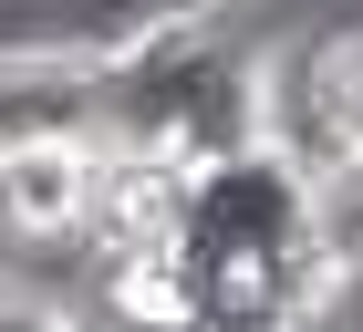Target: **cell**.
I'll list each match as a JSON object with an SVG mask.
<instances>
[{"mask_svg": "<svg viewBox=\"0 0 363 332\" xmlns=\"http://www.w3.org/2000/svg\"><path fill=\"white\" fill-rule=\"evenodd\" d=\"M104 62V135L156 145L177 166H208L228 145H259V31L228 0H156L94 42Z\"/></svg>", "mask_w": 363, "mask_h": 332, "instance_id": "cell-1", "label": "cell"}, {"mask_svg": "<svg viewBox=\"0 0 363 332\" xmlns=\"http://www.w3.org/2000/svg\"><path fill=\"white\" fill-rule=\"evenodd\" d=\"M94 135H104L94 42H52V31L0 42V145H94Z\"/></svg>", "mask_w": 363, "mask_h": 332, "instance_id": "cell-2", "label": "cell"}, {"mask_svg": "<svg viewBox=\"0 0 363 332\" xmlns=\"http://www.w3.org/2000/svg\"><path fill=\"white\" fill-rule=\"evenodd\" d=\"M94 197V145H0V239L11 249H73Z\"/></svg>", "mask_w": 363, "mask_h": 332, "instance_id": "cell-3", "label": "cell"}, {"mask_svg": "<svg viewBox=\"0 0 363 332\" xmlns=\"http://www.w3.org/2000/svg\"><path fill=\"white\" fill-rule=\"evenodd\" d=\"M301 208H311V249L333 270H363V156L353 145L322 156V166H301Z\"/></svg>", "mask_w": 363, "mask_h": 332, "instance_id": "cell-4", "label": "cell"}, {"mask_svg": "<svg viewBox=\"0 0 363 332\" xmlns=\"http://www.w3.org/2000/svg\"><path fill=\"white\" fill-rule=\"evenodd\" d=\"M311 73H322L333 145H353V156H363V21H353V31H311Z\"/></svg>", "mask_w": 363, "mask_h": 332, "instance_id": "cell-5", "label": "cell"}, {"mask_svg": "<svg viewBox=\"0 0 363 332\" xmlns=\"http://www.w3.org/2000/svg\"><path fill=\"white\" fill-rule=\"evenodd\" d=\"M52 301H62V332H156L125 291H104L94 270H73V291H52Z\"/></svg>", "mask_w": 363, "mask_h": 332, "instance_id": "cell-6", "label": "cell"}, {"mask_svg": "<svg viewBox=\"0 0 363 332\" xmlns=\"http://www.w3.org/2000/svg\"><path fill=\"white\" fill-rule=\"evenodd\" d=\"M0 332H62V301L42 280H11V301H0Z\"/></svg>", "mask_w": 363, "mask_h": 332, "instance_id": "cell-7", "label": "cell"}, {"mask_svg": "<svg viewBox=\"0 0 363 332\" xmlns=\"http://www.w3.org/2000/svg\"><path fill=\"white\" fill-rule=\"evenodd\" d=\"M11 280H21V270H0V301H11Z\"/></svg>", "mask_w": 363, "mask_h": 332, "instance_id": "cell-8", "label": "cell"}]
</instances>
